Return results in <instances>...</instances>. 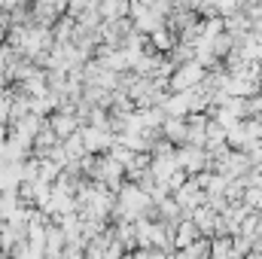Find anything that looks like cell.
I'll list each match as a JSON object with an SVG mask.
<instances>
[{
  "label": "cell",
  "instance_id": "7a4b0ae2",
  "mask_svg": "<svg viewBox=\"0 0 262 259\" xmlns=\"http://www.w3.org/2000/svg\"><path fill=\"white\" fill-rule=\"evenodd\" d=\"M18 207H21V198H18L15 189L0 192V223H3V220H12V217L18 213Z\"/></svg>",
  "mask_w": 262,
  "mask_h": 259
},
{
  "label": "cell",
  "instance_id": "52a82bcc",
  "mask_svg": "<svg viewBox=\"0 0 262 259\" xmlns=\"http://www.w3.org/2000/svg\"><path fill=\"white\" fill-rule=\"evenodd\" d=\"M189 238H192V226H189V223H186V226H183V229H180V235H177V241H180V244H183V247H186V244H189Z\"/></svg>",
  "mask_w": 262,
  "mask_h": 259
},
{
  "label": "cell",
  "instance_id": "6da1fadb",
  "mask_svg": "<svg viewBox=\"0 0 262 259\" xmlns=\"http://www.w3.org/2000/svg\"><path fill=\"white\" fill-rule=\"evenodd\" d=\"M49 125H52V131L58 134V140H61V143L82 128V122H79V116H76L73 110H55V113L49 116Z\"/></svg>",
  "mask_w": 262,
  "mask_h": 259
},
{
  "label": "cell",
  "instance_id": "277c9868",
  "mask_svg": "<svg viewBox=\"0 0 262 259\" xmlns=\"http://www.w3.org/2000/svg\"><path fill=\"white\" fill-rule=\"evenodd\" d=\"M162 128H165V134H168V137H174V140H180V137L186 134V125H183V119H174V116H171V119H168Z\"/></svg>",
  "mask_w": 262,
  "mask_h": 259
},
{
  "label": "cell",
  "instance_id": "8992f818",
  "mask_svg": "<svg viewBox=\"0 0 262 259\" xmlns=\"http://www.w3.org/2000/svg\"><path fill=\"white\" fill-rule=\"evenodd\" d=\"M152 46H159V49H168V46H171V37L165 34V28L152 34Z\"/></svg>",
  "mask_w": 262,
  "mask_h": 259
},
{
  "label": "cell",
  "instance_id": "3957f363",
  "mask_svg": "<svg viewBox=\"0 0 262 259\" xmlns=\"http://www.w3.org/2000/svg\"><path fill=\"white\" fill-rule=\"evenodd\" d=\"M195 79H198V67H195V64L183 67V70L174 76V89H186V85H192Z\"/></svg>",
  "mask_w": 262,
  "mask_h": 259
},
{
  "label": "cell",
  "instance_id": "5b68a950",
  "mask_svg": "<svg viewBox=\"0 0 262 259\" xmlns=\"http://www.w3.org/2000/svg\"><path fill=\"white\" fill-rule=\"evenodd\" d=\"M186 107H189L186 95H180V98H171V101H165V110H168V113H183Z\"/></svg>",
  "mask_w": 262,
  "mask_h": 259
}]
</instances>
